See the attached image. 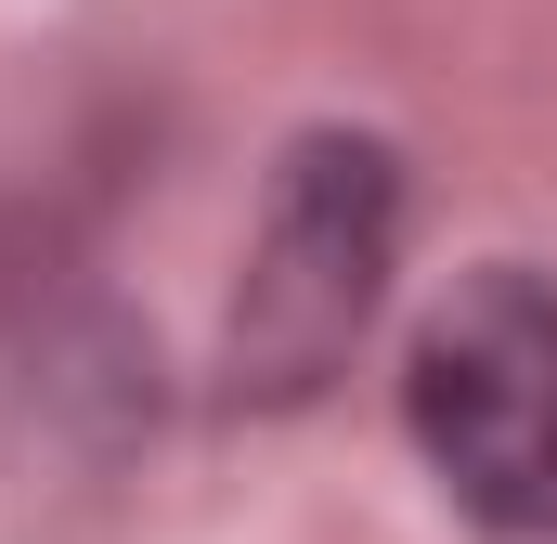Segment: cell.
Wrapping results in <instances>:
<instances>
[{"instance_id":"2","label":"cell","mask_w":557,"mask_h":544,"mask_svg":"<svg viewBox=\"0 0 557 544\" xmlns=\"http://www.w3.org/2000/svg\"><path fill=\"white\" fill-rule=\"evenodd\" d=\"M403 428L480 532H557V285L532 260H480L428 298L403 350Z\"/></svg>"},{"instance_id":"1","label":"cell","mask_w":557,"mask_h":544,"mask_svg":"<svg viewBox=\"0 0 557 544\" xmlns=\"http://www.w3.org/2000/svg\"><path fill=\"white\" fill-rule=\"evenodd\" d=\"M389 260H403V156L376 131H298L273 156L260 234L221 311V390L260 415L324 403L389 298Z\"/></svg>"}]
</instances>
